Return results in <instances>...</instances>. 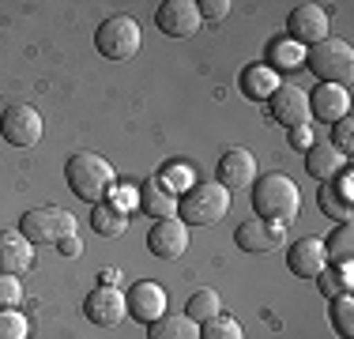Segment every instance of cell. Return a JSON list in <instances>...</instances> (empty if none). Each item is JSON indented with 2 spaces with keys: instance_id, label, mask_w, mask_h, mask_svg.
I'll return each mask as SVG.
<instances>
[{
  "instance_id": "obj_22",
  "label": "cell",
  "mask_w": 354,
  "mask_h": 339,
  "mask_svg": "<svg viewBox=\"0 0 354 339\" xmlns=\"http://www.w3.org/2000/svg\"><path fill=\"white\" fill-rule=\"evenodd\" d=\"M268 68H272L275 75L279 72H294V68L306 64V46H298L294 38H272L268 42Z\"/></svg>"
},
{
  "instance_id": "obj_12",
  "label": "cell",
  "mask_w": 354,
  "mask_h": 339,
  "mask_svg": "<svg viewBox=\"0 0 354 339\" xmlns=\"http://www.w3.org/2000/svg\"><path fill=\"white\" fill-rule=\"evenodd\" d=\"M268 102H272V117L283 129H301V125H309V91H301L298 83H279V91Z\"/></svg>"
},
{
  "instance_id": "obj_29",
  "label": "cell",
  "mask_w": 354,
  "mask_h": 339,
  "mask_svg": "<svg viewBox=\"0 0 354 339\" xmlns=\"http://www.w3.org/2000/svg\"><path fill=\"white\" fill-rule=\"evenodd\" d=\"M328 305H332L335 336H339V339H354V298H351V294H343V298H335Z\"/></svg>"
},
{
  "instance_id": "obj_31",
  "label": "cell",
  "mask_w": 354,
  "mask_h": 339,
  "mask_svg": "<svg viewBox=\"0 0 354 339\" xmlns=\"http://www.w3.org/2000/svg\"><path fill=\"white\" fill-rule=\"evenodd\" d=\"M30 324L19 309H0V339H27Z\"/></svg>"
},
{
  "instance_id": "obj_6",
  "label": "cell",
  "mask_w": 354,
  "mask_h": 339,
  "mask_svg": "<svg viewBox=\"0 0 354 339\" xmlns=\"http://www.w3.org/2000/svg\"><path fill=\"white\" fill-rule=\"evenodd\" d=\"M19 234L27 237L30 245H57L61 237L75 234V215L64 208H53V203L30 208L27 215L19 219Z\"/></svg>"
},
{
  "instance_id": "obj_24",
  "label": "cell",
  "mask_w": 354,
  "mask_h": 339,
  "mask_svg": "<svg viewBox=\"0 0 354 339\" xmlns=\"http://www.w3.org/2000/svg\"><path fill=\"white\" fill-rule=\"evenodd\" d=\"M91 226H95V234H102V237H121L124 230H129V215L117 211L109 200H102V203L91 208Z\"/></svg>"
},
{
  "instance_id": "obj_23",
  "label": "cell",
  "mask_w": 354,
  "mask_h": 339,
  "mask_svg": "<svg viewBox=\"0 0 354 339\" xmlns=\"http://www.w3.org/2000/svg\"><path fill=\"white\" fill-rule=\"evenodd\" d=\"M147 339H200V324L185 313H162L155 324H147Z\"/></svg>"
},
{
  "instance_id": "obj_14",
  "label": "cell",
  "mask_w": 354,
  "mask_h": 339,
  "mask_svg": "<svg viewBox=\"0 0 354 339\" xmlns=\"http://www.w3.org/2000/svg\"><path fill=\"white\" fill-rule=\"evenodd\" d=\"M124 309H129V317H136L140 324H155L166 313V291L158 283H151V279H140V283H132L129 294H124Z\"/></svg>"
},
{
  "instance_id": "obj_10",
  "label": "cell",
  "mask_w": 354,
  "mask_h": 339,
  "mask_svg": "<svg viewBox=\"0 0 354 339\" xmlns=\"http://www.w3.org/2000/svg\"><path fill=\"white\" fill-rule=\"evenodd\" d=\"M155 23L166 38H192L200 30V8L196 0H162L155 12Z\"/></svg>"
},
{
  "instance_id": "obj_38",
  "label": "cell",
  "mask_w": 354,
  "mask_h": 339,
  "mask_svg": "<svg viewBox=\"0 0 354 339\" xmlns=\"http://www.w3.org/2000/svg\"><path fill=\"white\" fill-rule=\"evenodd\" d=\"M57 253H61V257H80V253H83V245H80V237H75V234H68V237H61V241H57Z\"/></svg>"
},
{
  "instance_id": "obj_18",
  "label": "cell",
  "mask_w": 354,
  "mask_h": 339,
  "mask_svg": "<svg viewBox=\"0 0 354 339\" xmlns=\"http://www.w3.org/2000/svg\"><path fill=\"white\" fill-rule=\"evenodd\" d=\"M35 268V245L27 241L19 230L0 234V275H27Z\"/></svg>"
},
{
  "instance_id": "obj_5",
  "label": "cell",
  "mask_w": 354,
  "mask_h": 339,
  "mask_svg": "<svg viewBox=\"0 0 354 339\" xmlns=\"http://www.w3.org/2000/svg\"><path fill=\"white\" fill-rule=\"evenodd\" d=\"M140 42H143V30L132 15H109L95 30V46L106 61H132L140 53Z\"/></svg>"
},
{
  "instance_id": "obj_32",
  "label": "cell",
  "mask_w": 354,
  "mask_h": 339,
  "mask_svg": "<svg viewBox=\"0 0 354 339\" xmlns=\"http://www.w3.org/2000/svg\"><path fill=\"white\" fill-rule=\"evenodd\" d=\"M328 143H332L339 155H347V158L354 155V121H351V117H343V121L332 125V140H328Z\"/></svg>"
},
{
  "instance_id": "obj_19",
  "label": "cell",
  "mask_w": 354,
  "mask_h": 339,
  "mask_svg": "<svg viewBox=\"0 0 354 339\" xmlns=\"http://www.w3.org/2000/svg\"><path fill=\"white\" fill-rule=\"evenodd\" d=\"M347 166H351V158L339 155V151H335L328 140L324 143H313V147L306 151V170H309V177H317L320 185H332Z\"/></svg>"
},
{
  "instance_id": "obj_37",
  "label": "cell",
  "mask_w": 354,
  "mask_h": 339,
  "mask_svg": "<svg viewBox=\"0 0 354 339\" xmlns=\"http://www.w3.org/2000/svg\"><path fill=\"white\" fill-rule=\"evenodd\" d=\"M290 147H294V151H309V147H313V129H309V125L290 129Z\"/></svg>"
},
{
  "instance_id": "obj_4",
  "label": "cell",
  "mask_w": 354,
  "mask_h": 339,
  "mask_svg": "<svg viewBox=\"0 0 354 339\" xmlns=\"http://www.w3.org/2000/svg\"><path fill=\"white\" fill-rule=\"evenodd\" d=\"M306 68L317 75L320 83H339L347 87V80L354 75V49L343 38H324L317 46L306 49Z\"/></svg>"
},
{
  "instance_id": "obj_2",
  "label": "cell",
  "mask_w": 354,
  "mask_h": 339,
  "mask_svg": "<svg viewBox=\"0 0 354 339\" xmlns=\"http://www.w3.org/2000/svg\"><path fill=\"white\" fill-rule=\"evenodd\" d=\"M64 181H68L75 200L95 208V203H102L109 196L117 174H113V166H109V158L95 155V151H75L68 163H64Z\"/></svg>"
},
{
  "instance_id": "obj_1",
  "label": "cell",
  "mask_w": 354,
  "mask_h": 339,
  "mask_svg": "<svg viewBox=\"0 0 354 339\" xmlns=\"http://www.w3.org/2000/svg\"><path fill=\"white\" fill-rule=\"evenodd\" d=\"M252 211L275 226H290L301 215V189L286 174H264L252 181Z\"/></svg>"
},
{
  "instance_id": "obj_7",
  "label": "cell",
  "mask_w": 354,
  "mask_h": 339,
  "mask_svg": "<svg viewBox=\"0 0 354 339\" xmlns=\"http://www.w3.org/2000/svg\"><path fill=\"white\" fill-rule=\"evenodd\" d=\"M286 38H294L306 49L324 42V38H332V12L324 4H309V0L290 8V15H286Z\"/></svg>"
},
{
  "instance_id": "obj_27",
  "label": "cell",
  "mask_w": 354,
  "mask_h": 339,
  "mask_svg": "<svg viewBox=\"0 0 354 339\" xmlns=\"http://www.w3.org/2000/svg\"><path fill=\"white\" fill-rule=\"evenodd\" d=\"M324 253H328V264H351L354 260V226L339 223L332 234L324 237Z\"/></svg>"
},
{
  "instance_id": "obj_17",
  "label": "cell",
  "mask_w": 354,
  "mask_h": 339,
  "mask_svg": "<svg viewBox=\"0 0 354 339\" xmlns=\"http://www.w3.org/2000/svg\"><path fill=\"white\" fill-rule=\"evenodd\" d=\"M286 268L298 279H317L328 268V253H324V237H301L286 249Z\"/></svg>"
},
{
  "instance_id": "obj_36",
  "label": "cell",
  "mask_w": 354,
  "mask_h": 339,
  "mask_svg": "<svg viewBox=\"0 0 354 339\" xmlns=\"http://www.w3.org/2000/svg\"><path fill=\"white\" fill-rule=\"evenodd\" d=\"M332 189H335V196H339V200L354 203V174H351V166L343 170L339 177H335V185H332Z\"/></svg>"
},
{
  "instance_id": "obj_9",
  "label": "cell",
  "mask_w": 354,
  "mask_h": 339,
  "mask_svg": "<svg viewBox=\"0 0 354 339\" xmlns=\"http://www.w3.org/2000/svg\"><path fill=\"white\" fill-rule=\"evenodd\" d=\"M257 158H252V151L245 147H226L223 158H218L215 166V181L223 185L226 192L234 189H252V181H257Z\"/></svg>"
},
{
  "instance_id": "obj_11",
  "label": "cell",
  "mask_w": 354,
  "mask_h": 339,
  "mask_svg": "<svg viewBox=\"0 0 354 339\" xmlns=\"http://www.w3.org/2000/svg\"><path fill=\"white\" fill-rule=\"evenodd\" d=\"M147 249L155 253L158 260H181L185 249H189V226L181 219H158L147 230Z\"/></svg>"
},
{
  "instance_id": "obj_28",
  "label": "cell",
  "mask_w": 354,
  "mask_h": 339,
  "mask_svg": "<svg viewBox=\"0 0 354 339\" xmlns=\"http://www.w3.org/2000/svg\"><path fill=\"white\" fill-rule=\"evenodd\" d=\"M200 339H245V328H241V320L218 313V317L200 324Z\"/></svg>"
},
{
  "instance_id": "obj_35",
  "label": "cell",
  "mask_w": 354,
  "mask_h": 339,
  "mask_svg": "<svg viewBox=\"0 0 354 339\" xmlns=\"http://www.w3.org/2000/svg\"><path fill=\"white\" fill-rule=\"evenodd\" d=\"M200 23H223L226 15H230V0H200Z\"/></svg>"
},
{
  "instance_id": "obj_21",
  "label": "cell",
  "mask_w": 354,
  "mask_h": 339,
  "mask_svg": "<svg viewBox=\"0 0 354 339\" xmlns=\"http://www.w3.org/2000/svg\"><path fill=\"white\" fill-rule=\"evenodd\" d=\"M279 75L272 72V68L268 64H249L245 72L238 75V87H241V95L245 98H252V102H268L275 95V91H279Z\"/></svg>"
},
{
  "instance_id": "obj_26",
  "label": "cell",
  "mask_w": 354,
  "mask_h": 339,
  "mask_svg": "<svg viewBox=\"0 0 354 339\" xmlns=\"http://www.w3.org/2000/svg\"><path fill=\"white\" fill-rule=\"evenodd\" d=\"M317 286H320V294H324L328 302H335V298H343V294H351V286H354V271H351V264H339V268L328 264V268L317 275Z\"/></svg>"
},
{
  "instance_id": "obj_20",
  "label": "cell",
  "mask_w": 354,
  "mask_h": 339,
  "mask_svg": "<svg viewBox=\"0 0 354 339\" xmlns=\"http://www.w3.org/2000/svg\"><path fill=\"white\" fill-rule=\"evenodd\" d=\"M136 208L151 219H174L177 215V192H170L158 177H147L136 189Z\"/></svg>"
},
{
  "instance_id": "obj_15",
  "label": "cell",
  "mask_w": 354,
  "mask_h": 339,
  "mask_svg": "<svg viewBox=\"0 0 354 339\" xmlns=\"http://www.w3.org/2000/svg\"><path fill=\"white\" fill-rule=\"evenodd\" d=\"M234 241L245 253H275L286 245V226L264 223V219H245V223L234 230Z\"/></svg>"
},
{
  "instance_id": "obj_30",
  "label": "cell",
  "mask_w": 354,
  "mask_h": 339,
  "mask_svg": "<svg viewBox=\"0 0 354 339\" xmlns=\"http://www.w3.org/2000/svg\"><path fill=\"white\" fill-rule=\"evenodd\" d=\"M317 200H320V211H324L328 219H339V223H351L354 203H347V200H339V196H335V189H332V185H324Z\"/></svg>"
},
{
  "instance_id": "obj_16",
  "label": "cell",
  "mask_w": 354,
  "mask_h": 339,
  "mask_svg": "<svg viewBox=\"0 0 354 339\" xmlns=\"http://www.w3.org/2000/svg\"><path fill=\"white\" fill-rule=\"evenodd\" d=\"M83 313H87V320L98 324V328H117L124 317H129V309H124V294L109 291V286H95V291L87 294V302H83Z\"/></svg>"
},
{
  "instance_id": "obj_34",
  "label": "cell",
  "mask_w": 354,
  "mask_h": 339,
  "mask_svg": "<svg viewBox=\"0 0 354 339\" xmlns=\"http://www.w3.org/2000/svg\"><path fill=\"white\" fill-rule=\"evenodd\" d=\"M158 181L166 185L170 192H177V189H192V174H189V166H166L162 174H158Z\"/></svg>"
},
{
  "instance_id": "obj_3",
  "label": "cell",
  "mask_w": 354,
  "mask_h": 339,
  "mask_svg": "<svg viewBox=\"0 0 354 339\" xmlns=\"http://www.w3.org/2000/svg\"><path fill=\"white\" fill-rule=\"evenodd\" d=\"M226 211H230V192L218 181L192 185L177 196V219L185 226H215L218 219H226Z\"/></svg>"
},
{
  "instance_id": "obj_39",
  "label": "cell",
  "mask_w": 354,
  "mask_h": 339,
  "mask_svg": "<svg viewBox=\"0 0 354 339\" xmlns=\"http://www.w3.org/2000/svg\"><path fill=\"white\" fill-rule=\"evenodd\" d=\"M121 283H124V275H121V271H113V268L98 271V286H109V291H121Z\"/></svg>"
},
{
  "instance_id": "obj_25",
  "label": "cell",
  "mask_w": 354,
  "mask_h": 339,
  "mask_svg": "<svg viewBox=\"0 0 354 339\" xmlns=\"http://www.w3.org/2000/svg\"><path fill=\"white\" fill-rule=\"evenodd\" d=\"M223 313V298H218V291L212 286H200V291L189 294V302H185V317L196 320V324H204V320H212Z\"/></svg>"
},
{
  "instance_id": "obj_8",
  "label": "cell",
  "mask_w": 354,
  "mask_h": 339,
  "mask_svg": "<svg viewBox=\"0 0 354 339\" xmlns=\"http://www.w3.org/2000/svg\"><path fill=\"white\" fill-rule=\"evenodd\" d=\"M41 132H46V125H41V113L30 102H12V106H4V113H0V136H4L12 147H35L41 140Z\"/></svg>"
},
{
  "instance_id": "obj_13",
  "label": "cell",
  "mask_w": 354,
  "mask_h": 339,
  "mask_svg": "<svg viewBox=\"0 0 354 339\" xmlns=\"http://www.w3.org/2000/svg\"><path fill=\"white\" fill-rule=\"evenodd\" d=\"M309 117H317L328 129L343 117H351V91L339 83H320L317 91H309Z\"/></svg>"
},
{
  "instance_id": "obj_33",
  "label": "cell",
  "mask_w": 354,
  "mask_h": 339,
  "mask_svg": "<svg viewBox=\"0 0 354 339\" xmlns=\"http://www.w3.org/2000/svg\"><path fill=\"white\" fill-rule=\"evenodd\" d=\"M23 283L15 275H0V309H19Z\"/></svg>"
}]
</instances>
